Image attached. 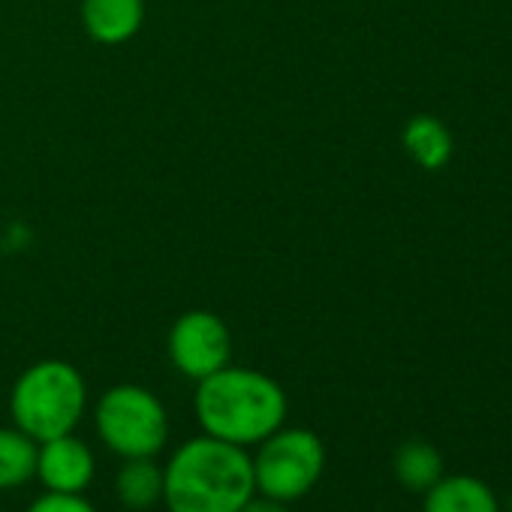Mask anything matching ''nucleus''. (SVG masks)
<instances>
[{
	"label": "nucleus",
	"mask_w": 512,
	"mask_h": 512,
	"mask_svg": "<svg viewBox=\"0 0 512 512\" xmlns=\"http://www.w3.org/2000/svg\"><path fill=\"white\" fill-rule=\"evenodd\" d=\"M94 473H97L94 449L76 434H61L37 446L34 479H40L46 491L85 494V488L94 482Z\"/></svg>",
	"instance_id": "7"
},
{
	"label": "nucleus",
	"mask_w": 512,
	"mask_h": 512,
	"mask_svg": "<svg viewBox=\"0 0 512 512\" xmlns=\"http://www.w3.org/2000/svg\"><path fill=\"white\" fill-rule=\"evenodd\" d=\"M193 413L202 434L247 449L287 425L290 401L269 374L226 365L196 383Z\"/></svg>",
	"instance_id": "1"
},
{
	"label": "nucleus",
	"mask_w": 512,
	"mask_h": 512,
	"mask_svg": "<svg viewBox=\"0 0 512 512\" xmlns=\"http://www.w3.org/2000/svg\"><path fill=\"white\" fill-rule=\"evenodd\" d=\"M169 359L178 374L199 383L232 359L226 323L211 311H187L169 329Z\"/></svg>",
	"instance_id": "6"
},
{
	"label": "nucleus",
	"mask_w": 512,
	"mask_h": 512,
	"mask_svg": "<svg viewBox=\"0 0 512 512\" xmlns=\"http://www.w3.org/2000/svg\"><path fill=\"white\" fill-rule=\"evenodd\" d=\"M88 407V386L76 365L64 359L34 362L10 392V416L19 431L43 443L73 434Z\"/></svg>",
	"instance_id": "3"
},
{
	"label": "nucleus",
	"mask_w": 512,
	"mask_h": 512,
	"mask_svg": "<svg viewBox=\"0 0 512 512\" xmlns=\"http://www.w3.org/2000/svg\"><path fill=\"white\" fill-rule=\"evenodd\" d=\"M253 494L247 449L211 434L184 440L163 467V503L169 512H241Z\"/></svg>",
	"instance_id": "2"
},
{
	"label": "nucleus",
	"mask_w": 512,
	"mask_h": 512,
	"mask_svg": "<svg viewBox=\"0 0 512 512\" xmlns=\"http://www.w3.org/2000/svg\"><path fill=\"white\" fill-rule=\"evenodd\" d=\"M115 494L130 509H151L163 503V467L154 458H124L115 473Z\"/></svg>",
	"instance_id": "11"
},
{
	"label": "nucleus",
	"mask_w": 512,
	"mask_h": 512,
	"mask_svg": "<svg viewBox=\"0 0 512 512\" xmlns=\"http://www.w3.org/2000/svg\"><path fill=\"white\" fill-rule=\"evenodd\" d=\"M145 0H82V25L100 46H121L139 34Z\"/></svg>",
	"instance_id": "8"
},
{
	"label": "nucleus",
	"mask_w": 512,
	"mask_h": 512,
	"mask_svg": "<svg viewBox=\"0 0 512 512\" xmlns=\"http://www.w3.org/2000/svg\"><path fill=\"white\" fill-rule=\"evenodd\" d=\"M37 440H31L25 431L0 428V491L22 488L37 473Z\"/></svg>",
	"instance_id": "12"
},
{
	"label": "nucleus",
	"mask_w": 512,
	"mask_h": 512,
	"mask_svg": "<svg viewBox=\"0 0 512 512\" xmlns=\"http://www.w3.org/2000/svg\"><path fill=\"white\" fill-rule=\"evenodd\" d=\"M241 512H290V503H281V500H272V497H263V494H253Z\"/></svg>",
	"instance_id": "15"
},
{
	"label": "nucleus",
	"mask_w": 512,
	"mask_h": 512,
	"mask_svg": "<svg viewBox=\"0 0 512 512\" xmlns=\"http://www.w3.org/2000/svg\"><path fill=\"white\" fill-rule=\"evenodd\" d=\"M28 512H97V506L91 500H85L82 494L46 491L28 506Z\"/></svg>",
	"instance_id": "14"
},
{
	"label": "nucleus",
	"mask_w": 512,
	"mask_h": 512,
	"mask_svg": "<svg viewBox=\"0 0 512 512\" xmlns=\"http://www.w3.org/2000/svg\"><path fill=\"white\" fill-rule=\"evenodd\" d=\"M250 461L256 494L296 503L320 482L326 467V446L308 428L281 425L263 443H256V455H250Z\"/></svg>",
	"instance_id": "5"
},
{
	"label": "nucleus",
	"mask_w": 512,
	"mask_h": 512,
	"mask_svg": "<svg viewBox=\"0 0 512 512\" xmlns=\"http://www.w3.org/2000/svg\"><path fill=\"white\" fill-rule=\"evenodd\" d=\"M401 142H404V151L410 154V160L428 172L443 169L452 157V133L434 115L410 118L401 133Z\"/></svg>",
	"instance_id": "9"
},
{
	"label": "nucleus",
	"mask_w": 512,
	"mask_h": 512,
	"mask_svg": "<svg viewBox=\"0 0 512 512\" xmlns=\"http://www.w3.org/2000/svg\"><path fill=\"white\" fill-rule=\"evenodd\" d=\"M425 512H497V500L479 479L449 476L428 488Z\"/></svg>",
	"instance_id": "10"
},
{
	"label": "nucleus",
	"mask_w": 512,
	"mask_h": 512,
	"mask_svg": "<svg viewBox=\"0 0 512 512\" xmlns=\"http://www.w3.org/2000/svg\"><path fill=\"white\" fill-rule=\"evenodd\" d=\"M395 476H398L407 488L425 491V488H431L437 479H443V458H440V452H437L431 443H422V440L404 443V446L395 452Z\"/></svg>",
	"instance_id": "13"
},
{
	"label": "nucleus",
	"mask_w": 512,
	"mask_h": 512,
	"mask_svg": "<svg viewBox=\"0 0 512 512\" xmlns=\"http://www.w3.org/2000/svg\"><path fill=\"white\" fill-rule=\"evenodd\" d=\"M103 446L118 458H157L169 443V413L163 401L136 383L103 392L94 410Z\"/></svg>",
	"instance_id": "4"
}]
</instances>
